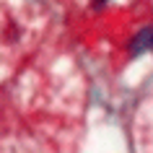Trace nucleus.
<instances>
[{"mask_svg":"<svg viewBox=\"0 0 153 153\" xmlns=\"http://www.w3.org/2000/svg\"><path fill=\"white\" fill-rule=\"evenodd\" d=\"M148 47H153V29L151 26L143 29V31L135 36V42H132V55H140V52H145Z\"/></svg>","mask_w":153,"mask_h":153,"instance_id":"f257e3e1","label":"nucleus"},{"mask_svg":"<svg viewBox=\"0 0 153 153\" xmlns=\"http://www.w3.org/2000/svg\"><path fill=\"white\" fill-rule=\"evenodd\" d=\"M96 3H104V0H96Z\"/></svg>","mask_w":153,"mask_h":153,"instance_id":"f03ea898","label":"nucleus"}]
</instances>
